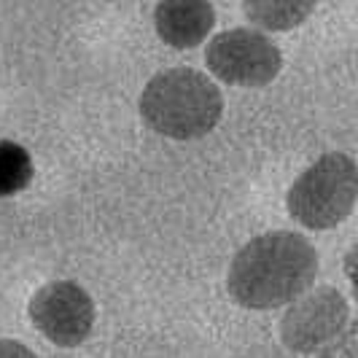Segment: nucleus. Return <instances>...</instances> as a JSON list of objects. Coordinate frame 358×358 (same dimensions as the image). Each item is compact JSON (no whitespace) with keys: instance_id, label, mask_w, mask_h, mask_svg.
Instances as JSON below:
<instances>
[{"instance_id":"obj_6","label":"nucleus","mask_w":358,"mask_h":358,"mask_svg":"<svg viewBox=\"0 0 358 358\" xmlns=\"http://www.w3.org/2000/svg\"><path fill=\"white\" fill-rule=\"evenodd\" d=\"M30 321L49 342L76 348L90 337L94 326V302L73 280H54L38 288L30 299Z\"/></svg>"},{"instance_id":"obj_5","label":"nucleus","mask_w":358,"mask_h":358,"mask_svg":"<svg viewBox=\"0 0 358 358\" xmlns=\"http://www.w3.org/2000/svg\"><path fill=\"white\" fill-rule=\"evenodd\" d=\"M291 305V302H288ZM350 321V307L337 288L321 286L313 294L296 296L280 321V340L294 353H321L337 342Z\"/></svg>"},{"instance_id":"obj_8","label":"nucleus","mask_w":358,"mask_h":358,"mask_svg":"<svg viewBox=\"0 0 358 358\" xmlns=\"http://www.w3.org/2000/svg\"><path fill=\"white\" fill-rule=\"evenodd\" d=\"M315 3L318 0H243V11L253 24L272 33H286L315 11Z\"/></svg>"},{"instance_id":"obj_10","label":"nucleus","mask_w":358,"mask_h":358,"mask_svg":"<svg viewBox=\"0 0 358 358\" xmlns=\"http://www.w3.org/2000/svg\"><path fill=\"white\" fill-rule=\"evenodd\" d=\"M0 356H19V358H30V348H24V345H19V342H11V340H3L0 342Z\"/></svg>"},{"instance_id":"obj_7","label":"nucleus","mask_w":358,"mask_h":358,"mask_svg":"<svg viewBox=\"0 0 358 358\" xmlns=\"http://www.w3.org/2000/svg\"><path fill=\"white\" fill-rule=\"evenodd\" d=\"M157 36L173 49L199 46L215 24V11L208 0H159L154 11Z\"/></svg>"},{"instance_id":"obj_3","label":"nucleus","mask_w":358,"mask_h":358,"mask_svg":"<svg viewBox=\"0 0 358 358\" xmlns=\"http://www.w3.org/2000/svg\"><path fill=\"white\" fill-rule=\"evenodd\" d=\"M358 199V167L348 154H323L291 183L288 215L307 229H331L353 213Z\"/></svg>"},{"instance_id":"obj_4","label":"nucleus","mask_w":358,"mask_h":358,"mask_svg":"<svg viewBox=\"0 0 358 358\" xmlns=\"http://www.w3.org/2000/svg\"><path fill=\"white\" fill-rule=\"evenodd\" d=\"M205 62L215 78L232 87H267L283 68V54L259 30L234 27L208 43Z\"/></svg>"},{"instance_id":"obj_1","label":"nucleus","mask_w":358,"mask_h":358,"mask_svg":"<svg viewBox=\"0 0 358 358\" xmlns=\"http://www.w3.org/2000/svg\"><path fill=\"white\" fill-rule=\"evenodd\" d=\"M315 245L294 232H267L245 243L227 275V288L237 305L275 310L302 296L318 275Z\"/></svg>"},{"instance_id":"obj_9","label":"nucleus","mask_w":358,"mask_h":358,"mask_svg":"<svg viewBox=\"0 0 358 358\" xmlns=\"http://www.w3.org/2000/svg\"><path fill=\"white\" fill-rule=\"evenodd\" d=\"M36 176L33 157L24 145L0 141V197H14L30 186Z\"/></svg>"},{"instance_id":"obj_2","label":"nucleus","mask_w":358,"mask_h":358,"mask_svg":"<svg viewBox=\"0 0 358 358\" xmlns=\"http://www.w3.org/2000/svg\"><path fill=\"white\" fill-rule=\"evenodd\" d=\"M224 113V94L205 73L170 68L157 73L141 94V116L173 141H197L213 132Z\"/></svg>"}]
</instances>
